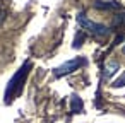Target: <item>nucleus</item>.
<instances>
[{"label": "nucleus", "mask_w": 125, "mask_h": 123, "mask_svg": "<svg viewBox=\"0 0 125 123\" xmlns=\"http://www.w3.org/2000/svg\"><path fill=\"white\" fill-rule=\"evenodd\" d=\"M77 22H79V26L82 28V29H86V31H89L93 36H96V38H104V36H108L110 34V29L104 26V24H99V22H94V21H91V19H87L86 17V14H77Z\"/></svg>", "instance_id": "2"}, {"label": "nucleus", "mask_w": 125, "mask_h": 123, "mask_svg": "<svg viewBox=\"0 0 125 123\" xmlns=\"http://www.w3.org/2000/svg\"><path fill=\"white\" fill-rule=\"evenodd\" d=\"M82 65H86V58L77 57V58H72V60L62 63L60 67H57V68L53 70V74H55V77H63V75H67V74H72L74 70H77V68L82 67Z\"/></svg>", "instance_id": "3"}, {"label": "nucleus", "mask_w": 125, "mask_h": 123, "mask_svg": "<svg viewBox=\"0 0 125 123\" xmlns=\"http://www.w3.org/2000/svg\"><path fill=\"white\" fill-rule=\"evenodd\" d=\"M94 7H96V9H118L120 5H118L116 2H108V4H103V2H96V4H94Z\"/></svg>", "instance_id": "6"}, {"label": "nucleus", "mask_w": 125, "mask_h": 123, "mask_svg": "<svg viewBox=\"0 0 125 123\" xmlns=\"http://www.w3.org/2000/svg\"><path fill=\"white\" fill-rule=\"evenodd\" d=\"M122 51H123V53H125V46H123V48H122Z\"/></svg>", "instance_id": "10"}, {"label": "nucleus", "mask_w": 125, "mask_h": 123, "mask_svg": "<svg viewBox=\"0 0 125 123\" xmlns=\"http://www.w3.org/2000/svg\"><path fill=\"white\" fill-rule=\"evenodd\" d=\"M29 67H31V63L26 62V63L19 68V72L10 79V82H9L7 89H5V103H10V101L14 99V96H17V94L21 92L22 82H24V79H26V75H28V72H29Z\"/></svg>", "instance_id": "1"}, {"label": "nucleus", "mask_w": 125, "mask_h": 123, "mask_svg": "<svg viewBox=\"0 0 125 123\" xmlns=\"http://www.w3.org/2000/svg\"><path fill=\"white\" fill-rule=\"evenodd\" d=\"M125 85V72L122 74V77H118L115 82H113V87H123Z\"/></svg>", "instance_id": "7"}, {"label": "nucleus", "mask_w": 125, "mask_h": 123, "mask_svg": "<svg viewBox=\"0 0 125 123\" xmlns=\"http://www.w3.org/2000/svg\"><path fill=\"white\" fill-rule=\"evenodd\" d=\"M70 109H72V113H81L82 111V101H81L79 96H72V99H70Z\"/></svg>", "instance_id": "5"}, {"label": "nucleus", "mask_w": 125, "mask_h": 123, "mask_svg": "<svg viewBox=\"0 0 125 123\" xmlns=\"http://www.w3.org/2000/svg\"><path fill=\"white\" fill-rule=\"evenodd\" d=\"M115 24H125V14H120L115 17Z\"/></svg>", "instance_id": "9"}, {"label": "nucleus", "mask_w": 125, "mask_h": 123, "mask_svg": "<svg viewBox=\"0 0 125 123\" xmlns=\"http://www.w3.org/2000/svg\"><path fill=\"white\" fill-rule=\"evenodd\" d=\"M118 68H120V65H118L116 62H108V63L104 65V74H103L104 79H110L111 75H115Z\"/></svg>", "instance_id": "4"}, {"label": "nucleus", "mask_w": 125, "mask_h": 123, "mask_svg": "<svg viewBox=\"0 0 125 123\" xmlns=\"http://www.w3.org/2000/svg\"><path fill=\"white\" fill-rule=\"evenodd\" d=\"M82 41H84V34H82V33H79V34L75 36V41H74V48H79V46L82 45Z\"/></svg>", "instance_id": "8"}]
</instances>
